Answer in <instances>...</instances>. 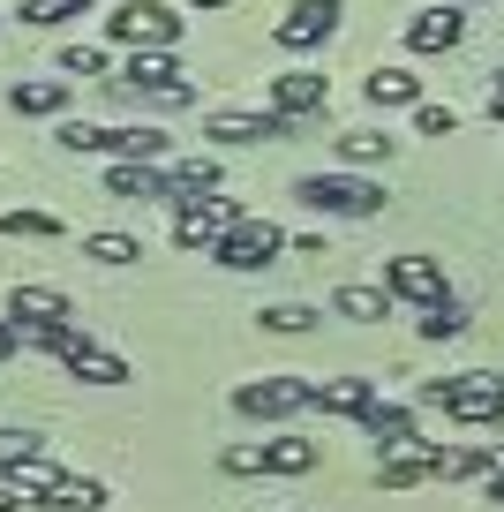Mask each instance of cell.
<instances>
[{
	"label": "cell",
	"mask_w": 504,
	"mask_h": 512,
	"mask_svg": "<svg viewBox=\"0 0 504 512\" xmlns=\"http://www.w3.org/2000/svg\"><path fill=\"white\" fill-rule=\"evenodd\" d=\"M68 16H91V0H23V23H38V31H53Z\"/></svg>",
	"instance_id": "cell-34"
},
{
	"label": "cell",
	"mask_w": 504,
	"mask_h": 512,
	"mask_svg": "<svg viewBox=\"0 0 504 512\" xmlns=\"http://www.w3.org/2000/svg\"><path fill=\"white\" fill-rule=\"evenodd\" d=\"M331 317H347V324H384V317H392V294H384V287H339V294H331Z\"/></svg>",
	"instance_id": "cell-25"
},
{
	"label": "cell",
	"mask_w": 504,
	"mask_h": 512,
	"mask_svg": "<svg viewBox=\"0 0 504 512\" xmlns=\"http://www.w3.org/2000/svg\"><path fill=\"white\" fill-rule=\"evenodd\" d=\"M83 256L121 272V264H136V256H143V241H136V234H83Z\"/></svg>",
	"instance_id": "cell-29"
},
{
	"label": "cell",
	"mask_w": 504,
	"mask_h": 512,
	"mask_svg": "<svg viewBox=\"0 0 504 512\" xmlns=\"http://www.w3.org/2000/svg\"><path fill=\"white\" fill-rule=\"evenodd\" d=\"M489 467H497V452H482V445H429V475L437 482H482Z\"/></svg>",
	"instance_id": "cell-22"
},
{
	"label": "cell",
	"mask_w": 504,
	"mask_h": 512,
	"mask_svg": "<svg viewBox=\"0 0 504 512\" xmlns=\"http://www.w3.org/2000/svg\"><path fill=\"white\" fill-rule=\"evenodd\" d=\"M414 128H422V136H452L459 113H452V106H437V98H422V106H414Z\"/></svg>",
	"instance_id": "cell-35"
},
{
	"label": "cell",
	"mask_w": 504,
	"mask_h": 512,
	"mask_svg": "<svg viewBox=\"0 0 504 512\" xmlns=\"http://www.w3.org/2000/svg\"><path fill=\"white\" fill-rule=\"evenodd\" d=\"M256 324L279 332V339H294V332H309V324H316V309L309 302H271V309H256Z\"/></svg>",
	"instance_id": "cell-31"
},
{
	"label": "cell",
	"mask_w": 504,
	"mask_h": 512,
	"mask_svg": "<svg viewBox=\"0 0 504 512\" xmlns=\"http://www.w3.org/2000/svg\"><path fill=\"white\" fill-rule=\"evenodd\" d=\"M0 512H31V497H23L16 482H0Z\"/></svg>",
	"instance_id": "cell-36"
},
{
	"label": "cell",
	"mask_w": 504,
	"mask_h": 512,
	"mask_svg": "<svg viewBox=\"0 0 504 512\" xmlns=\"http://www.w3.org/2000/svg\"><path fill=\"white\" fill-rule=\"evenodd\" d=\"M362 430L377 437V460H384V452H414V445H429L422 422H414V407H399V400H377V407L362 415Z\"/></svg>",
	"instance_id": "cell-17"
},
{
	"label": "cell",
	"mask_w": 504,
	"mask_h": 512,
	"mask_svg": "<svg viewBox=\"0 0 504 512\" xmlns=\"http://www.w3.org/2000/svg\"><path fill=\"white\" fill-rule=\"evenodd\" d=\"M106 83H121V91L143 98V106H189V98H196V83L181 76L174 53H128V68L106 76Z\"/></svg>",
	"instance_id": "cell-5"
},
{
	"label": "cell",
	"mask_w": 504,
	"mask_h": 512,
	"mask_svg": "<svg viewBox=\"0 0 504 512\" xmlns=\"http://www.w3.org/2000/svg\"><path fill=\"white\" fill-rule=\"evenodd\" d=\"M286 249H294V241H286V226H271V219H241L234 234L211 249V264H226V272H271Z\"/></svg>",
	"instance_id": "cell-7"
},
{
	"label": "cell",
	"mask_w": 504,
	"mask_h": 512,
	"mask_svg": "<svg viewBox=\"0 0 504 512\" xmlns=\"http://www.w3.org/2000/svg\"><path fill=\"white\" fill-rule=\"evenodd\" d=\"M189 8L196 16H219V8H234V0H189Z\"/></svg>",
	"instance_id": "cell-40"
},
{
	"label": "cell",
	"mask_w": 504,
	"mask_h": 512,
	"mask_svg": "<svg viewBox=\"0 0 504 512\" xmlns=\"http://www.w3.org/2000/svg\"><path fill=\"white\" fill-rule=\"evenodd\" d=\"M331 106V76H316V68H286V76H271V113H286V121H309V113Z\"/></svg>",
	"instance_id": "cell-12"
},
{
	"label": "cell",
	"mask_w": 504,
	"mask_h": 512,
	"mask_svg": "<svg viewBox=\"0 0 504 512\" xmlns=\"http://www.w3.org/2000/svg\"><path fill=\"white\" fill-rule=\"evenodd\" d=\"M489 452H497V467H504V445H489Z\"/></svg>",
	"instance_id": "cell-42"
},
{
	"label": "cell",
	"mask_w": 504,
	"mask_h": 512,
	"mask_svg": "<svg viewBox=\"0 0 504 512\" xmlns=\"http://www.w3.org/2000/svg\"><path fill=\"white\" fill-rule=\"evenodd\" d=\"M384 294L392 302H414V309H429V302H444V264L437 256H384Z\"/></svg>",
	"instance_id": "cell-9"
},
{
	"label": "cell",
	"mask_w": 504,
	"mask_h": 512,
	"mask_svg": "<svg viewBox=\"0 0 504 512\" xmlns=\"http://www.w3.org/2000/svg\"><path fill=\"white\" fill-rule=\"evenodd\" d=\"M497 76H504V68H497Z\"/></svg>",
	"instance_id": "cell-44"
},
{
	"label": "cell",
	"mask_w": 504,
	"mask_h": 512,
	"mask_svg": "<svg viewBox=\"0 0 504 512\" xmlns=\"http://www.w3.org/2000/svg\"><path fill=\"white\" fill-rule=\"evenodd\" d=\"M8 324H76V302L61 287H8Z\"/></svg>",
	"instance_id": "cell-19"
},
{
	"label": "cell",
	"mask_w": 504,
	"mask_h": 512,
	"mask_svg": "<svg viewBox=\"0 0 504 512\" xmlns=\"http://www.w3.org/2000/svg\"><path fill=\"white\" fill-rule=\"evenodd\" d=\"M61 362H68V377H83V384H128V362L106 347V339H91L83 324H76V339L61 347Z\"/></svg>",
	"instance_id": "cell-15"
},
{
	"label": "cell",
	"mask_w": 504,
	"mask_h": 512,
	"mask_svg": "<svg viewBox=\"0 0 504 512\" xmlns=\"http://www.w3.org/2000/svg\"><path fill=\"white\" fill-rule=\"evenodd\" d=\"M377 400H384L377 377H316V384H309V407H316V415H347V422H362Z\"/></svg>",
	"instance_id": "cell-13"
},
{
	"label": "cell",
	"mask_w": 504,
	"mask_h": 512,
	"mask_svg": "<svg viewBox=\"0 0 504 512\" xmlns=\"http://www.w3.org/2000/svg\"><path fill=\"white\" fill-rule=\"evenodd\" d=\"M68 98H76L68 76H16L8 83V106L16 113H68Z\"/></svg>",
	"instance_id": "cell-20"
},
{
	"label": "cell",
	"mask_w": 504,
	"mask_h": 512,
	"mask_svg": "<svg viewBox=\"0 0 504 512\" xmlns=\"http://www.w3.org/2000/svg\"><path fill=\"white\" fill-rule=\"evenodd\" d=\"M331 31H339V0H294V8L271 23V38H279L286 53H316V46H331Z\"/></svg>",
	"instance_id": "cell-10"
},
{
	"label": "cell",
	"mask_w": 504,
	"mask_h": 512,
	"mask_svg": "<svg viewBox=\"0 0 504 512\" xmlns=\"http://www.w3.org/2000/svg\"><path fill=\"white\" fill-rule=\"evenodd\" d=\"M309 407V377H249L234 384V415L241 422H286Z\"/></svg>",
	"instance_id": "cell-8"
},
{
	"label": "cell",
	"mask_w": 504,
	"mask_h": 512,
	"mask_svg": "<svg viewBox=\"0 0 504 512\" xmlns=\"http://www.w3.org/2000/svg\"><path fill=\"white\" fill-rule=\"evenodd\" d=\"M31 512H68V505H31Z\"/></svg>",
	"instance_id": "cell-41"
},
{
	"label": "cell",
	"mask_w": 504,
	"mask_h": 512,
	"mask_svg": "<svg viewBox=\"0 0 504 512\" xmlns=\"http://www.w3.org/2000/svg\"><path fill=\"white\" fill-rule=\"evenodd\" d=\"M166 181H174V196H219V159H211V151L166 159ZM174 196H166V204H174Z\"/></svg>",
	"instance_id": "cell-23"
},
{
	"label": "cell",
	"mask_w": 504,
	"mask_h": 512,
	"mask_svg": "<svg viewBox=\"0 0 504 512\" xmlns=\"http://www.w3.org/2000/svg\"><path fill=\"white\" fill-rule=\"evenodd\" d=\"M106 38L128 46V53H174L181 46V8H166V0H113Z\"/></svg>",
	"instance_id": "cell-2"
},
{
	"label": "cell",
	"mask_w": 504,
	"mask_h": 512,
	"mask_svg": "<svg viewBox=\"0 0 504 512\" xmlns=\"http://www.w3.org/2000/svg\"><path fill=\"white\" fill-rule=\"evenodd\" d=\"M204 136H211V144H279V136H294V121H286V113H241V106H219V113H211V121H204Z\"/></svg>",
	"instance_id": "cell-11"
},
{
	"label": "cell",
	"mask_w": 504,
	"mask_h": 512,
	"mask_svg": "<svg viewBox=\"0 0 504 512\" xmlns=\"http://www.w3.org/2000/svg\"><path fill=\"white\" fill-rule=\"evenodd\" d=\"M16 347H23V339H16V324L0 317V362H8V354H16Z\"/></svg>",
	"instance_id": "cell-39"
},
{
	"label": "cell",
	"mask_w": 504,
	"mask_h": 512,
	"mask_svg": "<svg viewBox=\"0 0 504 512\" xmlns=\"http://www.w3.org/2000/svg\"><path fill=\"white\" fill-rule=\"evenodd\" d=\"M241 219H249V211H241L234 196H174V241H181V249H204L211 256Z\"/></svg>",
	"instance_id": "cell-6"
},
{
	"label": "cell",
	"mask_w": 504,
	"mask_h": 512,
	"mask_svg": "<svg viewBox=\"0 0 504 512\" xmlns=\"http://www.w3.org/2000/svg\"><path fill=\"white\" fill-rule=\"evenodd\" d=\"M392 151H399L392 128H347V136H339V159H347L354 174H362V166H392Z\"/></svg>",
	"instance_id": "cell-24"
},
{
	"label": "cell",
	"mask_w": 504,
	"mask_h": 512,
	"mask_svg": "<svg viewBox=\"0 0 504 512\" xmlns=\"http://www.w3.org/2000/svg\"><path fill=\"white\" fill-rule=\"evenodd\" d=\"M459 38H467V8H452V0H437L407 23V53H452Z\"/></svg>",
	"instance_id": "cell-16"
},
{
	"label": "cell",
	"mask_w": 504,
	"mask_h": 512,
	"mask_svg": "<svg viewBox=\"0 0 504 512\" xmlns=\"http://www.w3.org/2000/svg\"><path fill=\"white\" fill-rule=\"evenodd\" d=\"M362 98H369V106H377V113H399V106H422V76H414V68H369Z\"/></svg>",
	"instance_id": "cell-21"
},
{
	"label": "cell",
	"mask_w": 504,
	"mask_h": 512,
	"mask_svg": "<svg viewBox=\"0 0 504 512\" xmlns=\"http://www.w3.org/2000/svg\"><path fill=\"white\" fill-rule=\"evenodd\" d=\"M422 407H444V415L467 422V430H489V422H504V377H489V369H467V377H429L422 384Z\"/></svg>",
	"instance_id": "cell-1"
},
{
	"label": "cell",
	"mask_w": 504,
	"mask_h": 512,
	"mask_svg": "<svg viewBox=\"0 0 504 512\" xmlns=\"http://www.w3.org/2000/svg\"><path fill=\"white\" fill-rule=\"evenodd\" d=\"M106 159H143V166H166L174 159V136L151 121H128V128H106Z\"/></svg>",
	"instance_id": "cell-18"
},
{
	"label": "cell",
	"mask_w": 504,
	"mask_h": 512,
	"mask_svg": "<svg viewBox=\"0 0 504 512\" xmlns=\"http://www.w3.org/2000/svg\"><path fill=\"white\" fill-rule=\"evenodd\" d=\"M46 460V437L38 430H0V475H16V467Z\"/></svg>",
	"instance_id": "cell-30"
},
{
	"label": "cell",
	"mask_w": 504,
	"mask_h": 512,
	"mask_svg": "<svg viewBox=\"0 0 504 512\" xmlns=\"http://www.w3.org/2000/svg\"><path fill=\"white\" fill-rule=\"evenodd\" d=\"M482 497H497V505H504V467H489V475H482Z\"/></svg>",
	"instance_id": "cell-38"
},
{
	"label": "cell",
	"mask_w": 504,
	"mask_h": 512,
	"mask_svg": "<svg viewBox=\"0 0 504 512\" xmlns=\"http://www.w3.org/2000/svg\"><path fill=\"white\" fill-rule=\"evenodd\" d=\"M316 460H324L316 437H264V445H226L219 452L226 475H309Z\"/></svg>",
	"instance_id": "cell-4"
},
{
	"label": "cell",
	"mask_w": 504,
	"mask_h": 512,
	"mask_svg": "<svg viewBox=\"0 0 504 512\" xmlns=\"http://www.w3.org/2000/svg\"><path fill=\"white\" fill-rule=\"evenodd\" d=\"M377 482H384V490H414V482H429V445L384 452V460H377Z\"/></svg>",
	"instance_id": "cell-27"
},
{
	"label": "cell",
	"mask_w": 504,
	"mask_h": 512,
	"mask_svg": "<svg viewBox=\"0 0 504 512\" xmlns=\"http://www.w3.org/2000/svg\"><path fill=\"white\" fill-rule=\"evenodd\" d=\"M452 8H467V0H452Z\"/></svg>",
	"instance_id": "cell-43"
},
{
	"label": "cell",
	"mask_w": 504,
	"mask_h": 512,
	"mask_svg": "<svg viewBox=\"0 0 504 512\" xmlns=\"http://www.w3.org/2000/svg\"><path fill=\"white\" fill-rule=\"evenodd\" d=\"M489 121H497V128H504V76H497V83H489Z\"/></svg>",
	"instance_id": "cell-37"
},
{
	"label": "cell",
	"mask_w": 504,
	"mask_h": 512,
	"mask_svg": "<svg viewBox=\"0 0 504 512\" xmlns=\"http://www.w3.org/2000/svg\"><path fill=\"white\" fill-rule=\"evenodd\" d=\"M294 204L324 211V219H377L384 211V181H369V174H301Z\"/></svg>",
	"instance_id": "cell-3"
},
{
	"label": "cell",
	"mask_w": 504,
	"mask_h": 512,
	"mask_svg": "<svg viewBox=\"0 0 504 512\" xmlns=\"http://www.w3.org/2000/svg\"><path fill=\"white\" fill-rule=\"evenodd\" d=\"M459 332H467V309H459L452 294H444V302H429V309H422V339H459Z\"/></svg>",
	"instance_id": "cell-32"
},
{
	"label": "cell",
	"mask_w": 504,
	"mask_h": 512,
	"mask_svg": "<svg viewBox=\"0 0 504 512\" xmlns=\"http://www.w3.org/2000/svg\"><path fill=\"white\" fill-rule=\"evenodd\" d=\"M38 505H68V512H106V482H91V475H61V490H53V497H38Z\"/></svg>",
	"instance_id": "cell-28"
},
{
	"label": "cell",
	"mask_w": 504,
	"mask_h": 512,
	"mask_svg": "<svg viewBox=\"0 0 504 512\" xmlns=\"http://www.w3.org/2000/svg\"><path fill=\"white\" fill-rule=\"evenodd\" d=\"M106 196H121V204H166V196H174V181H166V166L106 159Z\"/></svg>",
	"instance_id": "cell-14"
},
{
	"label": "cell",
	"mask_w": 504,
	"mask_h": 512,
	"mask_svg": "<svg viewBox=\"0 0 504 512\" xmlns=\"http://www.w3.org/2000/svg\"><path fill=\"white\" fill-rule=\"evenodd\" d=\"M53 68H61L68 83H76V76H106V46H61Z\"/></svg>",
	"instance_id": "cell-33"
},
{
	"label": "cell",
	"mask_w": 504,
	"mask_h": 512,
	"mask_svg": "<svg viewBox=\"0 0 504 512\" xmlns=\"http://www.w3.org/2000/svg\"><path fill=\"white\" fill-rule=\"evenodd\" d=\"M0 234L8 241H61V219L38 204H16V211H0Z\"/></svg>",
	"instance_id": "cell-26"
}]
</instances>
